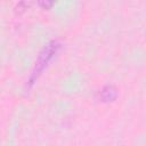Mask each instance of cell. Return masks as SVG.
<instances>
[{"label":"cell","instance_id":"cell-1","mask_svg":"<svg viewBox=\"0 0 146 146\" xmlns=\"http://www.w3.org/2000/svg\"><path fill=\"white\" fill-rule=\"evenodd\" d=\"M62 44L59 41L57 40H52L50 42H48L43 48L42 50L39 52L38 55V58L34 63V67L30 74V78H29V87H32L36 80L39 79V76L42 74V72L44 71V68L49 65V63L52 60V58L57 55V52L59 51Z\"/></svg>","mask_w":146,"mask_h":146},{"label":"cell","instance_id":"cell-2","mask_svg":"<svg viewBox=\"0 0 146 146\" xmlns=\"http://www.w3.org/2000/svg\"><path fill=\"white\" fill-rule=\"evenodd\" d=\"M97 98L99 102L102 103H111L114 102L117 98V89L113 86H105L103 87L98 94H97Z\"/></svg>","mask_w":146,"mask_h":146},{"label":"cell","instance_id":"cell-3","mask_svg":"<svg viewBox=\"0 0 146 146\" xmlns=\"http://www.w3.org/2000/svg\"><path fill=\"white\" fill-rule=\"evenodd\" d=\"M39 5L40 6H42L44 9H49L51 6H54V2H48V1H41V2H39Z\"/></svg>","mask_w":146,"mask_h":146}]
</instances>
